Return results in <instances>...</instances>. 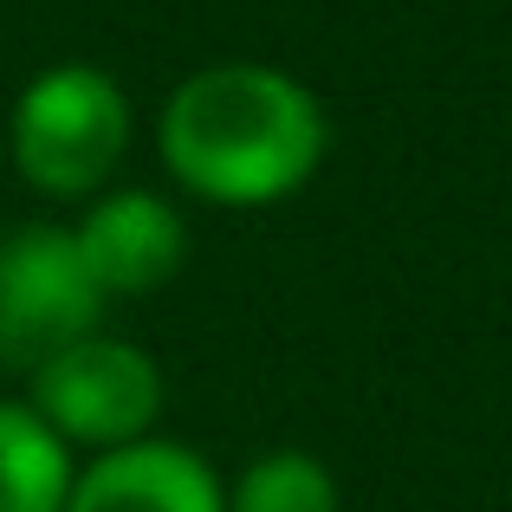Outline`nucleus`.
<instances>
[{
    "instance_id": "f03ea898",
    "label": "nucleus",
    "mask_w": 512,
    "mask_h": 512,
    "mask_svg": "<svg viewBox=\"0 0 512 512\" xmlns=\"http://www.w3.org/2000/svg\"><path fill=\"white\" fill-rule=\"evenodd\" d=\"M130 137H137V111H130L124 85L85 59L46 65L39 78H26L7 117L13 169L33 195L52 201L104 195V182L130 156Z\"/></svg>"
},
{
    "instance_id": "f257e3e1",
    "label": "nucleus",
    "mask_w": 512,
    "mask_h": 512,
    "mask_svg": "<svg viewBox=\"0 0 512 512\" xmlns=\"http://www.w3.org/2000/svg\"><path fill=\"white\" fill-rule=\"evenodd\" d=\"M325 104L305 78L266 59H214L163 98L156 150L208 208H273L325 163Z\"/></svg>"
},
{
    "instance_id": "0eeeda50",
    "label": "nucleus",
    "mask_w": 512,
    "mask_h": 512,
    "mask_svg": "<svg viewBox=\"0 0 512 512\" xmlns=\"http://www.w3.org/2000/svg\"><path fill=\"white\" fill-rule=\"evenodd\" d=\"M78 461L26 396H0V512H65Z\"/></svg>"
},
{
    "instance_id": "7ed1b4c3",
    "label": "nucleus",
    "mask_w": 512,
    "mask_h": 512,
    "mask_svg": "<svg viewBox=\"0 0 512 512\" xmlns=\"http://www.w3.org/2000/svg\"><path fill=\"white\" fill-rule=\"evenodd\" d=\"M26 409L65 441V448L111 454L130 441L156 435L163 415V370L143 344L91 331V338L65 344L26 376Z\"/></svg>"
},
{
    "instance_id": "6e6552de",
    "label": "nucleus",
    "mask_w": 512,
    "mask_h": 512,
    "mask_svg": "<svg viewBox=\"0 0 512 512\" xmlns=\"http://www.w3.org/2000/svg\"><path fill=\"white\" fill-rule=\"evenodd\" d=\"M227 512H344L338 474L305 448H273L240 467L227 487Z\"/></svg>"
},
{
    "instance_id": "20e7f679",
    "label": "nucleus",
    "mask_w": 512,
    "mask_h": 512,
    "mask_svg": "<svg viewBox=\"0 0 512 512\" xmlns=\"http://www.w3.org/2000/svg\"><path fill=\"white\" fill-rule=\"evenodd\" d=\"M104 292L78 260L72 227H13L0 240V363L33 376L65 344L104 331Z\"/></svg>"
},
{
    "instance_id": "423d86ee",
    "label": "nucleus",
    "mask_w": 512,
    "mask_h": 512,
    "mask_svg": "<svg viewBox=\"0 0 512 512\" xmlns=\"http://www.w3.org/2000/svg\"><path fill=\"white\" fill-rule=\"evenodd\" d=\"M65 512H227V487L182 441H130L78 467Z\"/></svg>"
},
{
    "instance_id": "39448f33",
    "label": "nucleus",
    "mask_w": 512,
    "mask_h": 512,
    "mask_svg": "<svg viewBox=\"0 0 512 512\" xmlns=\"http://www.w3.org/2000/svg\"><path fill=\"white\" fill-rule=\"evenodd\" d=\"M78 260L98 279L104 299H143L163 292L188 260V221L169 195L150 188H104L72 221Z\"/></svg>"
}]
</instances>
